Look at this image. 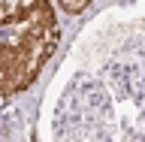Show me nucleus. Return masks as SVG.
I'll return each instance as SVG.
<instances>
[{"instance_id":"1","label":"nucleus","mask_w":145,"mask_h":142,"mask_svg":"<svg viewBox=\"0 0 145 142\" xmlns=\"http://www.w3.org/2000/svg\"><path fill=\"white\" fill-rule=\"evenodd\" d=\"M61 30L52 0H0V85L24 94L57 48Z\"/></svg>"},{"instance_id":"2","label":"nucleus","mask_w":145,"mask_h":142,"mask_svg":"<svg viewBox=\"0 0 145 142\" xmlns=\"http://www.w3.org/2000/svg\"><path fill=\"white\" fill-rule=\"evenodd\" d=\"M57 6L63 9V12H70V15H76V12H85V9L94 3V0H54Z\"/></svg>"},{"instance_id":"3","label":"nucleus","mask_w":145,"mask_h":142,"mask_svg":"<svg viewBox=\"0 0 145 142\" xmlns=\"http://www.w3.org/2000/svg\"><path fill=\"white\" fill-rule=\"evenodd\" d=\"M6 100H12V97H9V94H6V88H3V85H0V106H3V103H6Z\"/></svg>"}]
</instances>
